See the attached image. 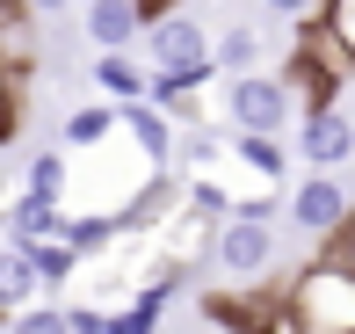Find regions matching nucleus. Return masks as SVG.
I'll return each instance as SVG.
<instances>
[{
	"mask_svg": "<svg viewBox=\"0 0 355 334\" xmlns=\"http://www.w3.org/2000/svg\"><path fill=\"white\" fill-rule=\"evenodd\" d=\"M145 66L159 87H211L218 81V37L196 15H167L145 29Z\"/></svg>",
	"mask_w": 355,
	"mask_h": 334,
	"instance_id": "1",
	"label": "nucleus"
},
{
	"mask_svg": "<svg viewBox=\"0 0 355 334\" xmlns=\"http://www.w3.org/2000/svg\"><path fill=\"white\" fill-rule=\"evenodd\" d=\"M283 306H290V320L304 334H355V269L319 254L312 269H297Z\"/></svg>",
	"mask_w": 355,
	"mask_h": 334,
	"instance_id": "2",
	"label": "nucleus"
},
{
	"mask_svg": "<svg viewBox=\"0 0 355 334\" xmlns=\"http://www.w3.org/2000/svg\"><path fill=\"white\" fill-rule=\"evenodd\" d=\"M283 117H297V94H290V81H268V73L225 81V124H232L239 138H276Z\"/></svg>",
	"mask_w": 355,
	"mask_h": 334,
	"instance_id": "3",
	"label": "nucleus"
},
{
	"mask_svg": "<svg viewBox=\"0 0 355 334\" xmlns=\"http://www.w3.org/2000/svg\"><path fill=\"white\" fill-rule=\"evenodd\" d=\"M348 218H355V197H348V182H341V174H304V182L290 189V226H297V233H312L319 247H327L334 233L348 226Z\"/></svg>",
	"mask_w": 355,
	"mask_h": 334,
	"instance_id": "4",
	"label": "nucleus"
},
{
	"mask_svg": "<svg viewBox=\"0 0 355 334\" xmlns=\"http://www.w3.org/2000/svg\"><path fill=\"white\" fill-rule=\"evenodd\" d=\"M211 254L225 276H261L268 262H276V226L268 218H225L211 233Z\"/></svg>",
	"mask_w": 355,
	"mask_h": 334,
	"instance_id": "5",
	"label": "nucleus"
},
{
	"mask_svg": "<svg viewBox=\"0 0 355 334\" xmlns=\"http://www.w3.org/2000/svg\"><path fill=\"white\" fill-rule=\"evenodd\" d=\"M297 153H304V160H312L319 174L348 167V160H355V124H348V109H341V102H319V109H304Z\"/></svg>",
	"mask_w": 355,
	"mask_h": 334,
	"instance_id": "6",
	"label": "nucleus"
},
{
	"mask_svg": "<svg viewBox=\"0 0 355 334\" xmlns=\"http://www.w3.org/2000/svg\"><path fill=\"white\" fill-rule=\"evenodd\" d=\"M80 22H87V44L94 51H123V44H145V8L138 0H87V15H80Z\"/></svg>",
	"mask_w": 355,
	"mask_h": 334,
	"instance_id": "7",
	"label": "nucleus"
},
{
	"mask_svg": "<svg viewBox=\"0 0 355 334\" xmlns=\"http://www.w3.org/2000/svg\"><path fill=\"white\" fill-rule=\"evenodd\" d=\"M44 291V269H37V247L8 240L0 247V320H15V312H29V298Z\"/></svg>",
	"mask_w": 355,
	"mask_h": 334,
	"instance_id": "8",
	"label": "nucleus"
},
{
	"mask_svg": "<svg viewBox=\"0 0 355 334\" xmlns=\"http://www.w3.org/2000/svg\"><path fill=\"white\" fill-rule=\"evenodd\" d=\"M94 87H102L116 109H131V102H153V66H131L123 51H102V58H94Z\"/></svg>",
	"mask_w": 355,
	"mask_h": 334,
	"instance_id": "9",
	"label": "nucleus"
},
{
	"mask_svg": "<svg viewBox=\"0 0 355 334\" xmlns=\"http://www.w3.org/2000/svg\"><path fill=\"white\" fill-rule=\"evenodd\" d=\"M123 131L138 138V153H145L159 174L174 167V124L159 117V102H131V109H123Z\"/></svg>",
	"mask_w": 355,
	"mask_h": 334,
	"instance_id": "10",
	"label": "nucleus"
},
{
	"mask_svg": "<svg viewBox=\"0 0 355 334\" xmlns=\"http://www.w3.org/2000/svg\"><path fill=\"white\" fill-rule=\"evenodd\" d=\"M261 58H268L261 29H247V22H225V37H218V73H225V81H247V73H261Z\"/></svg>",
	"mask_w": 355,
	"mask_h": 334,
	"instance_id": "11",
	"label": "nucleus"
},
{
	"mask_svg": "<svg viewBox=\"0 0 355 334\" xmlns=\"http://www.w3.org/2000/svg\"><path fill=\"white\" fill-rule=\"evenodd\" d=\"M109 131H123V109L116 102H87V109H73L66 117V146H94V138H109Z\"/></svg>",
	"mask_w": 355,
	"mask_h": 334,
	"instance_id": "12",
	"label": "nucleus"
},
{
	"mask_svg": "<svg viewBox=\"0 0 355 334\" xmlns=\"http://www.w3.org/2000/svg\"><path fill=\"white\" fill-rule=\"evenodd\" d=\"M22 197H29V203H66V153H37Z\"/></svg>",
	"mask_w": 355,
	"mask_h": 334,
	"instance_id": "13",
	"label": "nucleus"
},
{
	"mask_svg": "<svg viewBox=\"0 0 355 334\" xmlns=\"http://www.w3.org/2000/svg\"><path fill=\"white\" fill-rule=\"evenodd\" d=\"M0 51H8V66H29V8L22 0H0Z\"/></svg>",
	"mask_w": 355,
	"mask_h": 334,
	"instance_id": "14",
	"label": "nucleus"
},
{
	"mask_svg": "<svg viewBox=\"0 0 355 334\" xmlns=\"http://www.w3.org/2000/svg\"><path fill=\"white\" fill-rule=\"evenodd\" d=\"M8 334H80V320L66 306H29V312H15Z\"/></svg>",
	"mask_w": 355,
	"mask_h": 334,
	"instance_id": "15",
	"label": "nucleus"
},
{
	"mask_svg": "<svg viewBox=\"0 0 355 334\" xmlns=\"http://www.w3.org/2000/svg\"><path fill=\"white\" fill-rule=\"evenodd\" d=\"M225 153H239V160H247V167L276 174V182H283V160H290V153L276 146V138H232V146H225Z\"/></svg>",
	"mask_w": 355,
	"mask_h": 334,
	"instance_id": "16",
	"label": "nucleus"
},
{
	"mask_svg": "<svg viewBox=\"0 0 355 334\" xmlns=\"http://www.w3.org/2000/svg\"><path fill=\"white\" fill-rule=\"evenodd\" d=\"M319 29H327V37L341 44V58L355 66V0H327V15H319Z\"/></svg>",
	"mask_w": 355,
	"mask_h": 334,
	"instance_id": "17",
	"label": "nucleus"
},
{
	"mask_svg": "<svg viewBox=\"0 0 355 334\" xmlns=\"http://www.w3.org/2000/svg\"><path fill=\"white\" fill-rule=\"evenodd\" d=\"M268 15H283V22H297V29H312L319 15H327V0H261Z\"/></svg>",
	"mask_w": 355,
	"mask_h": 334,
	"instance_id": "18",
	"label": "nucleus"
},
{
	"mask_svg": "<svg viewBox=\"0 0 355 334\" xmlns=\"http://www.w3.org/2000/svg\"><path fill=\"white\" fill-rule=\"evenodd\" d=\"M319 254H327V262H348V269H355V218H348V226H341V233H334V240H327V247H319Z\"/></svg>",
	"mask_w": 355,
	"mask_h": 334,
	"instance_id": "19",
	"label": "nucleus"
},
{
	"mask_svg": "<svg viewBox=\"0 0 355 334\" xmlns=\"http://www.w3.org/2000/svg\"><path fill=\"white\" fill-rule=\"evenodd\" d=\"M29 15H58V8H73V0H22Z\"/></svg>",
	"mask_w": 355,
	"mask_h": 334,
	"instance_id": "20",
	"label": "nucleus"
},
{
	"mask_svg": "<svg viewBox=\"0 0 355 334\" xmlns=\"http://www.w3.org/2000/svg\"><path fill=\"white\" fill-rule=\"evenodd\" d=\"M80 8H87V0H80Z\"/></svg>",
	"mask_w": 355,
	"mask_h": 334,
	"instance_id": "21",
	"label": "nucleus"
}]
</instances>
